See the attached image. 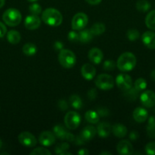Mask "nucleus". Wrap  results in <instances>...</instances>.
<instances>
[{"label": "nucleus", "instance_id": "11", "mask_svg": "<svg viewBox=\"0 0 155 155\" xmlns=\"http://www.w3.org/2000/svg\"><path fill=\"white\" fill-rule=\"evenodd\" d=\"M41 24L40 18L38 15H30L26 17L24 20V26L27 29L30 30H34L39 28Z\"/></svg>", "mask_w": 155, "mask_h": 155}, {"label": "nucleus", "instance_id": "15", "mask_svg": "<svg viewBox=\"0 0 155 155\" xmlns=\"http://www.w3.org/2000/svg\"><path fill=\"white\" fill-rule=\"evenodd\" d=\"M88 58L94 64H99L103 60V54L99 48H93L88 52Z\"/></svg>", "mask_w": 155, "mask_h": 155}, {"label": "nucleus", "instance_id": "45", "mask_svg": "<svg viewBox=\"0 0 155 155\" xmlns=\"http://www.w3.org/2000/svg\"><path fill=\"white\" fill-rule=\"evenodd\" d=\"M129 137H130V139H132V140H136V139L138 138V133L135 131H132V133H130V136H129Z\"/></svg>", "mask_w": 155, "mask_h": 155}, {"label": "nucleus", "instance_id": "4", "mask_svg": "<svg viewBox=\"0 0 155 155\" xmlns=\"http://www.w3.org/2000/svg\"><path fill=\"white\" fill-rule=\"evenodd\" d=\"M59 62L63 68H71L76 63V56L73 51L68 49H62L58 56Z\"/></svg>", "mask_w": 155, "mask_h": 155}, {"label": "nucleus", "instance_id": "7", "mask_svg": "<svg viewBox=\"0 0 155 155\" xmlns=\"http://www.w3.org/2000/svg\"><path fill=\"white\" fill-rule=\"evenodd\" d=\"M88 18L86 14L79 12L74 15L71 21V27L74 30H81L87 26Z\"/></svg>", "mask_w": 155, "mask_h": 155}, {"label": "nucleus", "instance_id": "49", "mask_svg": "<svg viewBox=\"0 0 155 155\" xmlns=\"http://www.w3.org/2000/svg\"><path fill=\"white\" fill-rule=\"evenodd\" d=\"M100 154L103 155V154H112L110 152H108V151H105V152H101Z\"/></svg>", "mask_w": 155, "mask_h": 155}, {"label": "nucleus", "instance_id": "14", "mask_svg": "<svg viewBox=\"0 0 155 155\" xmlns=\"http://www.w3.org/2000/svg\"><path fill=\"white\" fill-rule=\"evenodd\" d=\"M142 42L147 48L155 49V33L152 31H146L141 36Z\"/></svg>", "mask_w": 155, "mask_h": 155}, {"label": "nucleus", "instance_id": "35", "mask_svg": "<svg viewBox=\"0 0 155 155\" xmlns=\"http://www.w3.org/2000/svg\"><path fill=\"white\" fill-rule=\"evenodd\" d=\"M31 155H50L51 152H50L49 150L46 149L44 148H36L35 149H33V151L30 152Z\"/></svg>", "mask_w": 155, "mask_h": 155}, {"label": "nucleus", "instance_id": "5", "mask_svg": "<svg viewBox=\"0 0 155 155\" xmlns=\"http://www.w3.org/2000/svg\"><path fill=\"white\" fill-rule=\"evenodd\" d=\"M95 85L102 90H110L114 86V80L112 76L109 74H100L96 79Z\"/></svg>", "mask_w": 155, "mask_h": 155}, {"label": "nucleus", "instance_id": "17", "mask_svg": "<svg viewBox=\"0 0 155 155\" xmlns=\"http://www.w3.org/2000/svg\"><path fill=\"white\" fill-rule=\"evenodd\" d=\"M148 117V113L144 107H138L133 111V118L136 122L144 123Z\"/></svg>", "mask_w": 155, "mask_h": 155}, {"label": "nucleus", "instance_id": "37", "mask_svg": "<svg viewBox=\"0 0 155 155\" xmlns=\"http://www.w3.org/2000/svg\"><path fill=\"white\" fill-rule=\"evenodd\" d=\"M145 151L149 155H155V142L147 143L145 146Z\"/></svg>", "mask_w": 155, "mask_h": 155}, {"label": "nucleus", "instance_id": "52", "mask_svg": "<svg viewBox=\"0 0 155 155\" xmlns=\"http://www.w3.org/2000/svg\"><path fill=\"white\" fill-rule=\"evenodd\" d=\"M154 110H155V109H154Z\"/></svg>", "mask_w": 155, "mask_h": 155}, {"label": "nucleus", "instance_id": "13", "mask_svg": "<svg viewBox=\"0 0 155 155\" xmlns=\"http://www.w3.org/2000/svg\"><path fill=\"white\" fill-rule=\"evenodd\" d=\"M117 152L120 155L133 154V146L128 140H122L118 143L116 147Z\"/></svg>", "mask_w": 155, "mask_h": 155}, {"label": "nucleus", "instance_id": "51", "mask_svg": "<svg viewBox=\"0 0 155 155\" xmlns=\"http://www.w3.org/2000/svg\"><path fill=\"white\" fill-rule=\"evenodd\" d=\"M2 146V142L1 139H0V149H1Z\"/></svg>", "mask_w": 155, "mask_h": 155}, {"label": "nucleus", "instance_id": "3", "mask_svg": "<svg viewBox=\"0 0 155 155\" xmlns=\"http://www.w3.org/2000/svg\"><path fill=\"white\" fill-rule=\"evenodd\" d=\"M2 20L9 27H16L21 22L22 17L18 9L9 8L3 13Z\"/></svg>", "mask_w": 155, "mask_h": 155}, {"label": "nucleus", "instance_id": "24", "mask_svg": "<svg viewBox=\"0 0 155 155\" xmlns=\"http://www.w3.org/2000/svg\"><path fill=\"white\" fill-rule=\"evenodd\" d=\"M94 35L91 32L90 30H81V31L79 33V42L87 43V42H91L93 39Z\"/></svg>", "mask_w": 155, "mask_h": 155}, {"label": "nucleus", "instance_id": "28", "mask_svg": "<svg viewBox=\"0 0 155 155\" xmlns=\"http://www.w3.org/2000/svg\"><path fill=\"white\" fill-rule=\"evenodd\" d=\"M69 102L70 104L71 105V107L73 108L76 109V110H79L83 106V102H82V100L78 95H72L69 98Z\"/></svg>", "mask_w": 155, "mask_h": 155}, {"label": "nucleus", "instance_id": "40", "mask_svg": "<svg viewBox=\"0 0 155 155\" xmlns=\"http://www.w3.org/2000/svg\"><path fill=\"white\" fill-rule=\"evenodd\" d=\"M7 34V28L3 23L0 21V38H2Z\"/></svg>", "mask_w": 155, "mask_h": 155}, {"label": "nucleus", "instance_id": "48", "mask_svg": "<svg viewBox=\"0 0 155 155\" xmlns=\"http://www.w3.org/2000/svg\"><path fill=\"white\" fill-rule=\"evenodd\" d=\"M5 2V0H0V8H2L4 6Z\"/></svg>", "mask_w": 155, "mask_h": 155}, {"label": "nucleus", "instance_id": "43", "mask_svg": "<svg viewBox=\"0 0 155 155\" xmlns=\"http://www.w3.org/2000/svg\"><path fill=\"white\" fill-rule=\"evenodd\" d=\"M54 47L57 50H62V47H63V44L60 42V41H57V42H55L54 44Z\"/></svg>", "mask_w": 155, "mask_h": 155}, {"label": "nucleus", "instance_id": "46", "mask_svg": "<svg viewBox=\"0 0 155 155\" xmlns=\"http://www.w3.org/2000/svg\"><path fill=\"white\" fill-rule=\"evenodd\" d=\"M77 154L79 155H88L89 154V151H88V149H86V148H81V149H80L78 151Z\"/></svg>", "mask_w": 155, "mask_h": 155}, {"label": "nucleus", "instance_id": "25", "mask_svg": "<svg viewBox=\"0 0 155 155\" xmlns=\"http://www.w3.org/2000/svg\"><path fill=\"white\" fill-rule=\"evenodd\" d=\"M94 36H100L106 30V27L103 23H96L90 29Z\"/></svg>", "mask_w": 155, "mask_h": 155}, {"label": "nucleus", "instance_id": "23", "mask_svg": "<svg viewBox=\"0 0 155 155\" xmlns=\"http://www.w3.org/2000/svg\"><path fill=\"white\" fill-rule=\"evenodd\" d=\"M84 117L88 123L91 124H96L100 120V115L97 111L94 110H88L85 113Z\"/></svg>", "mask_w": 155, "mask_h": 155}, {"label": "nucleus", "instance_id": "38", "mask_svg": "<svg viewBox=\"0 0 155 155\" xmlns=\"http://www.w3.org/2000/svg\"><path fill=\"white\" fill-rule=\"evenodd\" d=\"M68 39L70 42H78V41H79V33L75 32V30H74V31H70L68 35Z\"/></svg>", "mask_w": 155, "mask_h": 155}, {"label": "nucleus", "instance_id": "42", "mask_svg": "<svg viewBox=\"0 0 155 155\" xmlns=\"http://www.w3.org/2000/svg\"><path fill=\"white\" fill-rule=\"evenodd\" d=\"M108 112L109 111L107 110V109L102 107V108L99 109L98 111H97V113H98L99 115H100V116H107V115L109 114V113H108Z\"/></svg>", "mask_w": 155, "mask_h": 155}, {"label": "nucleus", "instance_id": "22", "mask_svg": "<svg viewBox=\"0 0 155 155\" xmlns=\"http://www.w3.org/2000/svg\"><path fill=\"white\" fill-rule=\"evenodd\" d=\"M21 34L17 30H10V31L8 32L7 33V40L9 41V42H10L11 44H15L19 43L20 41H21Z\"/></svg>", "mask_w": 155, "mask_h": 155}, {"label": "nucleus", "instance_id": "39", "mask_svg": "<svg viewBox=\"0 0 155 155\" xmlns=\"http://www.w3.org/2000/svg\"><path fill=\"white\" fill-rule=\"evenodd\" d=\"M58 106H59V109H61L62 110H65L68 109V103L65 101V100L62 99L58 102Z\"/></svg>", "mask_w": 155, "mask_h": 155}, {"label": "nucleus", "instance_id": "2", "mask_svg": "<svg viewBox=\"0 0 155 155\" xmlns=\"http://www.w3.org/2000/svg\"><path fill=\"white\" fill-rule=\"evenodd\" d=\"M62 15L57 9L53 8H49L42 12V20L46 24L57 27L62 22Z\"/></svg>", "mask_w": 155, "mask_h": 155}, {"label": "nucleus", "instance_id": "31", "mask_svg": "<svg viewBox=\"0 0 155 155\" xmlns=\"http://www.w3.org/2000/svg\"><path fill=\"white\" fill-rule=\"evenodd\" d=\"M134 86H135V89L138 92H141V91L144 90L147 88V82H146V80L144 79L138 78L135 82Z\"/></svg>", "mask_w": 155, "mask_h": 155}, {"label": "nucleus", "instance_id": "44", "mask_svg": "<svg viewBox=\"0 0 155 155\" xmlns=\"http://www.w3.org/2000/svg\"><path fill=\"white\" fill-rule=\"evenodd\" d=\"M88 4L92 5H96L100 4L102 2V0H85Z\"/></svg>", "mask_w": 155, "mask_h": 155}, {"label": "nucleus", "instance_id": "32", "mask_svg": "<svg viewBox=\"0 0 155 155\" xmlns=\"http://www.w3.org/2000/svg\"><path fill=\"white\" fill-rule=\"evenodd\" d=\"M29 12L31 15H39L42 12V7L38 3L33 2L29 6Z\"/></svg>", "mask_w": 155, "mask_h": 155}, {"label": "nucleus", "instance_id": "19", "mask_svg": "<svg viewBox=\"0 0 155 155\" xmlns=\"http://www.w3.org/2000/svg\"><path fill=\"white\" fill-rule=\"evenodd\" d=\"M97 134V129L93 126H87L81 130L80 136L84 139L85 141L91 140L94 138Z\"/></svg>", "mask_w": 155, "mask_h": 155}, {"label": "nucleus", "instance_id": "12", "mask_svg": "<svg viewBox=\"0 0 155 155\" xmlns=\"http://www.w3.org/2000/svg\"><path fill=\"white\" fill-rule=\"evenodd\" d=\"M56 142V136L54 133L50 131H44L39 136V142L42 145L49 147L53 145Z\"/></svg>", "mask_w": 155, "mask_h": 155}, {"label": "nucleus", "instance_id": "41", "mask_svg": "<svg viewBox=\"0 0 155 155\" xmlns=\"http://www.w3.org/2000/svg\"><path fill=\"white\" fill-rule=\"evenodd\" d=\"M97 92L95 89H90L88 92V98H90V99L91 100H94V98H97Z\"/></svg>", "mask_w": 155, "mask_h": 155}, {"label": "nucleus", "instance_id": "6", "mask_svg": "<svg viewBox=\"0 0 155 155\" xmlns=\"http://www.w3.org/2000/svg\"><path fill=\"white\" fill-rule=\"evenodd\" d=\"M65 127L69 130H75L81 124V116L75 111H69L64 118Z\"/></svg>", "mask_w": 155, "mask_h": 155}, {"label": "nucleus", "instance_id": "9", "mask_svg": "<svg viewBox=\"0 0 155 155\" xmlns=\"http://www.w3.org/2000/svg\"><path fill=\"white\" fill-rule=\"evenodd\" d=\"M18 141L22 145L26 147H33L36 145V139L32 133L29 132H22L18 137Z\"/></svg>", "mask_w": 155, "mask_h": 155}, {"label": "nucleus", "instance_id": "20", "mask_svg": "<svg viewBox=\"0 0 155 155\" xmlns=\"http://www.w3.org/2000/svg\"><path fill=\"white\" fill-rule=\"evenodd\" d=\"M127 128L122 124H115L112 127V132L117 138H123L127 134Z\"/></svg>", "mask_w": 155, "mask_h": 155}, {"label": "nucleus", "instance_id": "27", "mask_svg": "<svg viewBox=\"0 0 155 155\" xmlns=\"http://www.w3.org/2000/svg\"><path fill=\"white\" fill-rule=\"evenodd\" d=\"M36 46L33 43L29 42V43H26L25 45L23 46L22 51L24 54L27 56H32L36 53Z\"/></svg>", "mask_w": 155, "mask_h": 155}, {"label": "nucleus", "instance_id": "21", "mask_svg": "<svg viewBox=\"0 0 155 155\" xmlns=\"http://www.w3.org/2000/svg\"><path fill=\"white\" fill-rule=\"evenodd\" d=\"M53 133H54L55 136L58 139H61V140H65L68 132L67 131L65 127H63L61 124H58L53 127Z\"/></svg>", "mask_w": 155, "mask_h": 155}, {"label": "nucleus", "instance_id": "1", "mask_svg": "<svg viewBox=\"0 0 155 155\" xmlns=\"http://www.w3.org/2000/svg\"><path fill=\"white\" fill-rule=\"evenodd\" d=\"M136 63L137 60L135 54L127 51L122 53L119 57L116 62V66L122 72H129L135 68Z\"/></svg>", "mask_w": 155, "mask_h": 155}, {"label": "nucleus", "instance_id": "29", "mask_svg": "<svg viewBox=\"0 0 155 155\" xmlns=\"http://www.w3.org/2000/svg\"><path fill=\"white\" fill-rule=\"evenodd\" d=\"M147 133L150 138H155V117L151 116L148 119Z\"/></svg>", "mask_w": 155, "mask_h": 155}, {"label": "nucleus", "instance_id": "26", "mask_svg": "<svg viewBox=\"0 0 155 155\" xmlns=\"http://www.w3.org/2000/svg\"><path fill=\"white\" fill-rule=\"evenodd\" d=\"M145 24L147 28L155 30V10L151 11L147 14L145 18Z\"/></svg>", "mask_w": 155, "mask_h": 155}, {"label": "nucleus", "instance_id": "10", "mask_svg": "<svg viewBox=\"0 0 155 155\" xmlns=\"http://www.w3.org/2000/svg\"><path fill=\"white\" fill-rule=\"evenodd\" d=\"M141 104L146 107H153L155 106V93L153 91H144L140 96Z\"/></svg>", "mask_w": 155, "mask_h": 155}, {"label": "nucleus", "instance_id": "16", "mask_svg": "<svg viewBox=\"0 0 155 155\" xmlns=\"http://www.w3.org/2000/svg\"><path fill=\"white\" fill-rule=\"evenodd\" d=\"M81 72L82 77L88 80H91L95 77L96 75V69L92 64H85L81 67Z\"/></svg>", "mask_w": 155, "mask_h": 155}, {"label": "nucleus", "instance_id": "18", "mask_svg": "<svg viewBox=\"0 0 155 155\" xmlns=\"http://www.w3.org/2000/svg\"><path fill=\"white\" fill-rule=\"evenodd\" d=\"M112 132V127L110 124L106 122L100 123L97 128V133L100 138H106L109 136L110 133Z\"/></svg>", "mask_w": 155, "mask_h": 155}, {"label": "nucleus", "instance_id": "34", "mask_svg": "<svg viewBox=\"0 0 155 155\" xmlns=\"http://www.w3.org/2000/svg\"><path fill=\"white\" fill-rule=\"evenodd\" d=\"M69 148V145L68 143H65V142H62V143L59 144L56 146L55 148V151L56 154H62V153L66 151Z\"/></svg>", "mask_w": 155, "mask_h": 155}, {"label": "nucleus", "instance_id": "33", "mask_svg": "<svg viewBox=\"0 0 155 155\" xmlns=\"http://www.w3.org/2000/svg\"><path fill=\"white\" fill-rule=\"evenodd\" d=\"M126 36L130 41H135L139 38V32L135 29H130L128 30Z\"/></svg>", "mask_w": 155, "mask_h": 155}, {"label": "nucleus", "instance_id": "36", "mask_svg": "<svg viewBox=\"0 0 155 155\" xmlns=\"http://www.w3.org/2000/svg\"><path fill=\"white\" fill-rule=\"evenodd\" d=\"M115 63L112 60H106L103 63V69L106 71H112L115 69Z\"/></svg>", "mask_w": 155, "mask_h": 155}, {"label": "nucleus", "instance_id": "50", "mask_svg": "<svg viewBox=\"0 0 155 155\" xmlns=\"http://www.w3.org/2000/svg\"><path fill=\"white\" fill-rule=\"evenodd\" d=\"M28 2H36V1H38V0H27Z\"/></svg>", "mask_w": 155, "mask_h": 155}, {"label": "nucleus", "instance_id": "8", "mask_svg": "<svg viewBox=\"0 0 155 155\" xmlns=\"http://www.w3.org/2000/svg\"><path fill=\"white\" fill-rule=\"evenodd\" d=\"M115 83H116L119 89L122 91H126L132 88V80L130 76L128 75V74H120L116 77Z\"/></svg>", "mask_w": 155, "mask_h": 155}, {"label": "nucleus", "instance_id": "30", "mask_svg": "<svg viewBox=\"0 0 155 155\" xmlns=\"http://www.w3.org/2000/svg\"><path fill=\"white\" fill-rule=\"evenodd\" d=\"M150 2L147 0H139L136 3V8L137 10L141 12H147L150 10Z\"/></svg>", "mask_w": 155, "mask_h": 155}, {"label": "nucleus", "instance_id": "47", "mask_svg": "<svg viewBox=\"0 0 155 155\" xmlns=\"http://www.w3.org/2000/svg\"><path fill=\"white\" fill-rule=\"evenodd\" d=\"M150 77H151V79L153 81H155V70H153L151 72V74H150Z\"/></svg>", "mask_w": 155, "mask_h": 155}]
</instances>
